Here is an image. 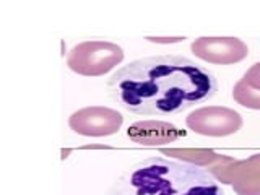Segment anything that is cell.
I'll use <instances>...</instances> for the list:
<instances>
[{"instance_id": "6da1fadb", "label": "cell", "mask_w": 260, "mask_h": 195, "mask_svg": "<svg viewBox=\"0 0 260 195\" xmlns=\"http://www.w3.org/2000/svg\"><path fill=\"white\" fill-rule=\"evenodd\" d=\"M215 72L185 55L159 54L119 67L108 80L109 98L140 117H171L213 100Z\"/></svg>"}, {"instance_id": "7a4b0ae2", "label": "cell", "mask_w": 260, "mask_h": 195, "mask_svg": "<svg viewBox=\"0 0 260 195\" xmlns=\"http://www.w3.org/2000/svg\"><path fill=\"white\" fill-rule=\"evenodd\" d=\"M104 195H224V190L200 165L148 156L127 168Z\"/></svg>"}]
</instances>
